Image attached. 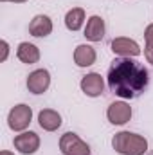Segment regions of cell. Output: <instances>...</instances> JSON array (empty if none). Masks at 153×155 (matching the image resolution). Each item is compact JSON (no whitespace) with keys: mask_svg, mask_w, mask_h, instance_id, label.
<instances>
[{"mask_svg":"<svg viewBox=\"0 0 153 155\" xmlns=\"http://www.w3.org/2000/svg\"><path fill=\"white\" fill-rule=\"evenodd\" d=\"M148 81L150 74L142 63L132 58L112 61V67L108 71V87L115 96L122 99H135L148 88Z\"/></svg>","mask_w":153,"mask_h":155,"instance_id":"6da1fadb","label":"cell"},{"mask_svg":"<svg viewBox=\"0 0 153 155\" xmlns=\"http://www.w3.org/2000/svg\"><path fill=\"white\" fill-rule=\"evenodd\" d=\"M112 146L121 155H144L148 152V141L133 132H119L112 139Z\"/></svg>","mask_w":153,"mask_h":155,"instance_id":"7a4b0ae2","label":"cell"},{"mask_svg":"<svg viewBox=\"0 0 153 155\" xmlns=\"http://www.w3.org/2000/svg\"><path fill=\"white\" fill-rule=\"evenodd\" d=\"M31 119H33V110L29 105H15L11 110H9V116H7V124L11 130L15 132H24L29 124H31Z\"/></svg>","mask_w":153,"mask_h":155,"instance_id":"3957f363","label":"cell"},{"mask_svg":"<svg viewBox=\"0 0 153 155\" xmlns=\"http://www.w3.org/2000/svg\"><path fill=\"white\" fill-rule=\"evenodd\" d=\"M60 150L63 155H90L88 144L83 139H79V135H76L74 132H67L61 135Z\"/></svg>","mask_w":153,"mask_h":155,"instance_id":"277c9868","label":"cell"},{"mask_svg":"<svg viewBox=\"0 0 153 155\" xmlns=\"http://www.w3.org/2000/svg\"><path fill=\"white\" fill-rule=\"evenodd\" d=\"M13 144L20 153L33 155L40 148V137L36 132H22L20 135H16L13 139Z\"/></svg>","mask_w":153,"mask_h":155,"instance_id":"5b68a950","label":"cell"},{"mask_svg":"<svg viewBox=\"0 0 153 155\" xmlns=\"http://www.w3.org/2000/svg\"><path fill=\"white\" fill-rule=\"evenodd\" d=\"M106 117L112 124H126L132 119V107L124 101H114L106 110Z\"/></svg>","mask_w":153,"mask_h":155,"instance_id":"8992f818","label":"cell"},{"mask_svg":"<svg viewBox=\"0 0 153 155\" xmlns=\"http://www.w3.org/2000/svg\"><path fill=\"white\" fill-rule=\"evenodd\" d=\"M50 85V74L47 69L33 71L27 78V88L31 94H43Z\"/></svg>","mask_w":153,"mask_h":155,"instance_id":"52a82bcc","label":"cell"},{"mask_svg":"<svg viewBox=\"0 0 153 155\" xmlns=\"http://www.w3.org/2000/svg\"><path fill=\"white\" fill-rule=\"evenodd\" d=\"M79 85H81V90H83L88 97H97V96H101L103 90H105V81H103L101 74H97V72H90V74L83 76V79H81Z\"/></svg>","mask_w":153,"mask_h":155,"instance_id":"ba28073f","label":"cell"},{"mask_svg":"<svg viewBox=\"0 0 153 155\" xmlns=\"http://www.w3.org/2000/svg\"><path fill=\"white\" fill-rule=\"evenodd\" d=\"M112 51L122 58H135L141 54V47L135 40L130 38H114L112 40Z\"/></svg>","mask_w":153,"mask_h":155,"instance_id":"9c48e42d","label":"cell"},{"mask_svg":"<svg viewBox=\"0 0 153 155\" xmlns=\"http://www.w3.org/2000/svg\"><path fill=\"white\" fill-rule=\"evenodd\" d=\"M105 20L97 15L90 16L88 22H86V27H85V38L90 40V41H101L105 38Z\"/></svg>","mask_w":153,"mask_h":155,"instance_id":"30bf717a","label":"cell"},{"mask_svg":"<svg viewBox=\"0 0 153 155\" xmlns=\"http://www.w3.org/2000/svg\"><path fill=\"white\" fill-rule=\"evenodd\" d=\"M29 33L36 38H45L52 33V20L47 15H36L29 24Z\"/></svg>","mask_w":153,"mask_h":155,"instance_id":"8fae6325","label":"cell"},{"mask_svg":"<svg viewBox=\"0 0 153 155\" xmlns=\"http://www.w3.org/2000/svg\"><path fill=\"white\" fill-rule=\"evenodd\" d=\"M96 58H97V54L92 45L83 43V45H77L74 51V61L77 67H90L96 63Z\"/></svg>","mask_w":153,"mask_h":155,"instance_id":"7c38bea8","label":"cell"},{"mask_svg":"<svg viewBox=\"0 0 153 155\" xmlns=\"http://www.w3.org/2000/svg\"><path fill=\"white\" fill-rule=\"evenodd\" d=\"M38 123L40 126L47 132H56L60 126H61V116L52 110V108H43L38 114Z\"/></svg>","mask_w":153,"mask_h":155,"instance_id":"4fadbf2b","label":"cell"},{"mask_svg":"<svg viewBox=\"0 0 153 155\" xmlns=\"http://www.w3.org/2000/svg\"><path fill=\"white\" fill-rule=\"evenodd\" d=\"M16 56L22 63H27V65H33V63H38L40 60V49L34 43H29V41H22L16 49Z\"/></svg>","mask_w":153,"mask_h":155,"instance_id":"5bb4252c","label":"cell"},{"mask_svg":"<svg viewBox=\"0 0 153 155\" xmlns=\"http://www.w3.org/2000/svg\"><path fill=\"white\" fill-rule=\"evenodd\" d=\"M85 24V11L81 7H72L65 15V25L69 31H79Z\"/></svg>","mask_w":153,"mask_h":155,"instance_id":"9a60e30c","label":"cell"},{"mask_svg":"<svg viewBox=\"0 0 153 155\" xmlns=\"http://www.w3.org/2000/svg\"><path fill=\"white\" fill-rule=\"evenodd\" d=\"M144 40H146V47H144V56L146 60L153 65V24H150L144 31Z\"/></svg>","mask_w":153,"mask_h":155,"instance_id":"2e32d148","label":"cell"},{"mask_svg":"<svg viewBox=\"0 0 153 155\" xmlns=\"http://www.w3.org/2000/svg\"><path fill=\"white\" fill-rule=\"evenodd\" d=\"M0 47H2L0 61H5V60H7V54H9V45H7V41H5V40H2V41H0Z\"/></svg>","mask_w":153,"mask_h":155,"instance_id":"e0dca14e","label":"cell"},{"mask_svg":"<svg viewBox=\"0 0 153 155\" xmlns=\"http://www.w3.org/2000/svg\"><path fill=\"white\" fill-rule=\"evenodd\" d=\"M2 2H15V4H24V2H27V0H2Z\"/></svg>","mask_w":153,"mask_h":155,"instance_id":"ac0fdd59","label":"cell"},{"mask_svg":"<svg viewBox=\"0 0 153 155\" xmlns=\"http://www.w3.org/2000/svg\"><path fill=\"white\" fill-rule=\"evenodd\" d=\"M0 155H15V153H11V152H7V150H4V152H0Z\"/></svg>","mask_w":153,"mask_h":155,"instance_id":"d6986e66","label":"cell"}]
</instances>
